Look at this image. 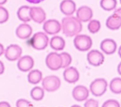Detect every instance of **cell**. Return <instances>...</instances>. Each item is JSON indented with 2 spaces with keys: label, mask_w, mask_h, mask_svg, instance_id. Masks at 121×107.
Instances as JSON below:
<instances>
[{
  "label": "cell",
  "mask_w": 121,
  "mask_h": 107,
  "mask_svg": "<svg viewBox=\"0 0 121 107\" xmlns=\"http://www.w3.org/2000/svg\"><path fill=\"white\" fill-rule=\"evenodd\" d=\"M30 7L27 6H22L20 7L17 11V15L18 19L24 22L30 21L31 19L30 16Z\"/></svg>",
  "instance_id": "cell-20"
},
{
  "label": "cell",
  "mask_w": 121,
  "mask_h": 107,
  "mask_svg": "<svg viewBox=\"0 0 121 107\" xmlns=\"http://www.w3.org/2000/svg\"><path fill=\"white\" fill-rule=\"evenodd\" d=\"M61 26L60 22L55 19H49L44 22L43 30L47 34L54 35L59 33L61 30Z\"/></svg>",
  "instance_id": "cell-10"
},
{
  "label": "cell",
  "mask_w": 121,
  "mask_h": 107,
  "mask_svg": "<svg viewBox=\"0 0 121 107\" xmlns=\"http://www.w3.org/2000/svg\"><path fill=\"white\" fill-rule=\"evenodd\" d=\"M117 5L116 0H101L100 6L106 11H111L114 9Z\"/></svg>",
  "instance_id": "cell-24"
},
{
  "label": "cell",
  "mask_w": 121,
  "mask_h": 107,
  "mask_svg": "<svg viewBox=\"0 0 121 107\" xmlns=\"http://www.w3.org/2000/svg\"><path fill=\"white\" fill-rule=\"evenodd\" d=\"M34 65V61L29 55H25L21 57L17 61V66L21 71L27 72L32 69Z\"/></svg>",
  "instance_id": "cell-11"
},
{
  "label": "cell",
  "mask_w": 121,
  "mask_h": 107,
  "mask_svg": "<svg viewBox=\"0 0 121 107\" xmlns=\"http://www.w3.org/2000/svg\"><path fill=\"white\" fill-rule=\"evenodd\" d=\"M76 15L77 18L80 21L86 22L92 18L93 11L90 8L86 6H83L78 8Z\"/></svg>",
  "instance_id": "cell-15"
},
{
  "label": "cell",
  "mask_w": 121,
  "mask_h": 107,
  "mask_svg": "<svg viewBox=\"0 0 121 107\" xmlns=\"http://www.w3.org/2000/svg\"><path fill=\"white\" fill-rule=\"evenodd\" d=\"M17 107H34L33 105L28 100L20 99L17 100L16 102Z\"/></svg>",
  "instance_id": "cell-28"
},
{
  "label": "cell",
  "mask_w": 121,
  "mask_h": 107,
  "mask_svg": "<svg viewBox=\"0 0 121 107\" xmlns=\"http://www.w3.org/2000/svg\"><path fill=\"white\" fill-rule=\"evenodd\" d=\"M61 12L66 15H71L76 11V5L72 0H63L61 1L60 6Z\"/></svg>",
  "instance_id": "cell-17"
},
{
  "label": "cell",
  "mask_w": 121,
  "mask_h": 107,
  "mask_svg": "<svg viewBox=\"0 0 121 107\" xmlns=\"http://www.w3.org/2000/svg\"><path fill=\"white\" fill-rule=\"evenodd\" d=\"M0 107H11L10 104L6 101L0 102Z\"/></svg>",
  "instance_id": "cell-31"
},
{
  "label": "cell",
  "mask_w": 121,
  "mask_h": 107,
  "mask_svg": "<svg viewBox=\"0 0 121 107\" xmlns=\"http://www.w3.org/2000/svg\"><path fill=\"white\" fill-rule=\"evenodd\" d=\"M111 91L116 94L121 93V78L120 77H115L112 79L109 85Z\"/></svg>",
  "instance_id": "cell-23"
},
{
  "label": "cell",
  "mask_w": 121,
  "mask_h": 107,
  "mask_svg": "<svg viewBox=\"0 0 121 107\" xmlns=\"http://www.w3.org/2000/svg\"><path fill=\"white\" fill-rule=\"evenodd\" d=\"M75 47L79 51H86L90 49L92 45L91 38L86 35H78L73 40Z\"/></svg>",
  "instance_id": "cell-3"
},
{
  "label": "cell",
  "mask_w": 121,
  "mask_h": 107,
  "mask_svg": "<svg viewBox=\"0 0 121 107\" xmlns=\"http://www.w3.org/2000/svg\"><path fill=\"white\" fill-rule=\"evenodd\" d=\"M121 25V9L116 10L114 13L110 16L106 21V26L110 30H118Z\"/></svg>",
  "instance_id": "cell-7"
},
{
  "label": "cell",
  "mask_w": 121,
  "mask_h": 107,
  "mask_svg": "<svg viewBox=\"0 0 121 107\" xmlns=\"http://www.w3.org/2000/svg\"><path fill=\"white\" fill-rule=\"evenodd\" d=\"M45 63L48 68L52 70H57L61 68L62 61L60 54L51 52L46 56Z\"/></svg>",
  "instance_id": "cell-5"
},
{
  "label": "cell",
  "mask_w": 121,
  "mask_h": 107,
  "mask_svg": "<svg viewBox=\"0 0 121 107\" xmlns=\"http://www.w3.org/2000/svg\"><path fill=\"white\" fill-rule=\"evenodd\" d=\"M30 16L31 19L38 23H42L46 19L45 12L40 7H33L30 8Z\"/></svg>",
  "instance_id": "cell-12"
},
{
  "label": "cell",
  "mask_w": 121,
  "mask_h": 107,
  "mask_svg": "<svg viewBox=\"0 0 121 107\" xmlns=\"http://www.w3.org/2000/svg\"><path fill=\"white\" fill-rule=\"evenodd\" d=\"M7 0H0V5H3L7 2Z\"/></svg>",
  "instance_id": "cell-35"
},
{
  "label": "cell",
  "mask_w": 121,
  "mask_h": 107,
  "mask_svg": "<svg viewBox=\"0 0 121 107\" xmlns=\"http://www.w3.org/2000/svg\"><path fill=\"white\" fill-rule=\"evenodd\" d=\"M87 60L89 63L94 66H99L104 61V55L97 50H92L87 54Z\"/></svg>",
  "instance_id": "cell-9"
},
{
  "label": "cell",
  "mask_w": 121,
  "mask_h": 107,
  "mask_svg": "<svg viewBox=\"0 0 121 107\" xmlns=\"http://www.w3.org/2000/svg\"><path fill=\"white\" fill-rule=\"evenodd\" d=\"M42 73L38 69L31 70L27 76L28 81L30 84H35L39 83L42 79Z\"/></svg>",
  "instance_id": "cell-21"
},
{
  "label": "cell",
  "mask_w": 121,
  "mask_h": 107,
  "mask_svg": "<svg viewBox=\"0 0 121 107\" xmlns=\"http://www.w3.org/2000/svg\"><path fill=\"white\" fill-rule=\"evenodd\" d=\"M32 31V28L30 25L27 23H22L17 28L16 34L19 38L25 39L30 37Z\"/></svg>",
  "instance_id": "cell-18"
},
{
  "label": "cell",
  "mask_w": 121,
  "mask_h": 107,
  "mask_svg": "<svg viewBox=\"0 0 121 107\" xmlns=\"http://www.w3.org/2000/svg\"><path fill=\"white\" fill-rule=\"evenodd\" d=\"M9 17L8 11L5 8L0 6V23H3L7 21Z\"/></svg>",
  "instance_id": "cell-27"
},
{
  "label": "cell",
  "mask_w": 121,
  "mask_h": 107,
  "mask_svg": "<svg viewBox=\"0 0 121 107\" xmlns=\"http://www.w3.org/2000/svg\"><path fill=\"white\" fill-rule=\"evenodd\" d=\"M89 91L87 88L82 85L76 86L72 91V96L74 99L78 101L86 100L88 97Z\"/></svg>",
  "instance_id": "cell-13"
},
{
  "label": "cell",
  "mask_w": 121,
  "mask_h": 107,
  "mask_svg": "<svg viewBox=\"0 0 121 107\" xmlns=\"http://www.w3.org/2000/svg\"><path fill=\"white\" fill-rule=\"evenodd\" d=\"M107 83L104 78H97L90 84V90L95 96H101L107 90Z\"/></svg>",
  "instance_id": "cell-4"
},
{
  "label": "cell",
  "mask_w": 121,
  "mask_h": 107,
  "mask_svg": "<svg viewBox=\"0 0 121 107\" xmlns=\"http://www.w3.org/2000/svg\"><path fill=\"white\" fill-rule=\"evenodd\" d=\"M84 107H98V101L94 99H88L85 102Z\"/></svg>",
  "instance_id": "cell-30"
},
{
  "label": "cell",
  "mask_w": 121,
  "mask_h": 107,
  "mask_svg": "<svg viewBox=\"0 0 121 107\" xmlns=\"http://www.w3.org/2000/svg\"><path fill=\"white\" fill-rule=\"evenodd\" d=\"M26 0L30 3L38 4L40 3L42 1H43L44 0Z\"/></svg>",
  "instance_id": "cell-32"
},
{
  "label": "cell",
  "mask_w": 121,
  "mask_h": 107,
  "mask_svg": "<svg viewBox=\"0 0 121 107\" xmlns=\"http://www.w3.org/2000/svg\"><path fill=\"white\" fill-rule=\"evenodd\" d=\"M71 107H80V106L78 105H74L72 106Z\"/></svg>",
  "instance_id": "cell-36"
},
{
  "label": "cell",
  "mask_w": 121,
  "mask_h": 107,
  "mask_svg": "<svg viewBox=\"0 0 121 107\" xmlns=\"http://www.w3.org/2000/svg\"><path fill=\"white\" fill-rule=\"evenodd\" d=\"M63 33L67 37H73L79 33L82 29L80 21L74 16L63 18L61 21Z\"/></svg>",
  "instance_id": "cell-1"
},
{
  "label": "cell",
  "mask_w": 121,
  "mask_h": 107,
  "mask_svg": "<svg viewBox=\"0 0 121 107\" xmlns=\"http://www.w3.org/2000/svg\"><path fill=\"white\" fill-rule=\"evenodd\" d=\"M100 48L106 54H112L115 52L117 44L112 39H104L101 43Z\"/></svg>",
  "instance_id": "cell-16"
},
{
  "label": "cell",
  "mask_w": 121,
  "mask_h": 107,
  "mask_svg": "<svg viewBox=\"0 0 121 107\" xmlns=\"http://www.w3.org/2000/svg\"><path fill=\"white\" fill-rule=\"evenodd\" d=\"M60 54L61 57L62 61L61 68H65L67 67L70 64L72 61V58L70 55L66 52L61 53Z\"/></svg>",
  "instance_id": "cell-26"
},
{
  "label": "cell",
  "mask_w": 121,
  "mask_h": 107,
  "mask_svg": "<svg viewBox=\"0 0 121 107\" xmlns=\"http://www.w3.org/2000/svg\"><path fill=\"white\" fill-rule=\"evenodd\" d=\"M61 82L60 78L54 75L45 77L42 81V86L44 89L49 92L56 91L60 86Z\"/></svg>",
  "instance_id": "cell-6"
},
{
  "label": "cell",
  "mask_w": 121,
  "mask_h": 107,
  "mask_svg": "<svg viewBox=\"0 0 121 107\" xmlns=\"http://www.w3.org/2000/svg\"><path fill=\"white\" fill-rule=\"evenodd\" d=\"M4 51V49L3 45L0 43V56L1 55Z\"/></svg>",
  "instance_id": "cell-34"
},
{
  "label": "cell",
  "mask_w": 121,
  "mask_h": 107,
  "mask_svg": "<svg viewBox=\"0 0 121 107\" xmlns=\"http://www.w3.org/2000/svg\"><path fill=\"white\" fill-rule=\"evenodd\" d=\"M102 107H120V105L116 100L111 99L105 101Z\"/></svg>",
  "instance_id": "cell-29"
},
{
  "label": "cell",
  "mask_w": 121,
  "mask_h": 107,
  "mask_svg": "<svg viewBox=\"0 0 121 107\" xmlns=\"http://www.w3.org/2000/svg\"><path fill=\"white\" fill-rule=\"evenodd\" d=\"M4 71V64L1 61H0V75L3 73Z\"/></svg>",
  "instance_id": "cell-33"
},
{
  "label": "cell",
  "mask_w": 121,
  "mask_h": 107,
  "mask_svg": "<svg viewBox=\"0 0 121 107\" xmlns=\"http://www.w3.org/2000/svg\"><path fill=\"white\" fill-rule=\"evenodd\" d=\"M31 98L35 100L39 101L42 100L44 95V92L43 88L39 86L34 87L30 92Z\"/></svg>",
  "instance_id": "cell-22"
},
{
  "label": "cell",
  "mask_w": 121,
  "mask_h": 107,
  "mask_svg": "<svg viewBox=\"0 0 121 107\" xmlns=\"http://www.w3.org/2000/svg\"><path fill=\"white\" fill-rule=\"evenodd\" d=\"M101 28V24L99 21L96 20H92L89 22L87 25L88 31L92 33L97 32Z\"/></svg>",
  "instance_id": "cell-25"
},
{
  "label": "cell",
  "mask_w": 121,
  "mask_h": 107,
  "mask_svg": "<svg viewBox=\"0 0 121 107\" xmlns=\"http://www.w3.org/2000/svg\"><path fill=\"white\" fill-rule=\"evenodd\" d=\"M22 53V48L18 45L11 44L6 49L5 56L9 61H14L20 58Z\"/></svg>",
  "instance_id": "cell-8"
},
{
  "label": "cell",
  "mask_w": 121,
  "mask_h": 107,
  "mask_svg": "<svg viewBox=\"0 0 121 107\" xmlns=\"http://www.w3.org/2000/svg\"><path fill=\"white\" fill-rule=\"evenodd\" d=\"M64 80L69 83H75L79 78V73L76 68L70 67L66 69L63 73Z\"/></svg>",
  "instance_id": "cell-14"
},
{
  "label": "cell",
  "mask_w": 121,
  "mask_h": 107,
  "mask_svg": "<svg viewBox=\"0 0 121 107\" xmlns=\"http://www.w3.org/2000/svg\"><path fill=\"white\" fill-rule=\"evenodd\" d=\"M50 45L52 48L56 51L62 50L65 46V41L61 37L55 36L51 39Z\"/></svg>",
  "instance_id": "cell-19"
},
{
  "label": "cell",
  "mask_w": 121,
  "mask_h": 107,
  "mask_svg": "<svg viewBox=\"0 0 121 107\" xmlns=\"http://www.w3.org/2000/svg\"><path fill=\"white\" fill-rule=\"evenodd\" d=\"M49 38L44 33H35L30 40L31 46L35 49L41 50L44 49L48 46Z\"/></svg>",
  "instance_id": "cell-2"
}]
</instances>
